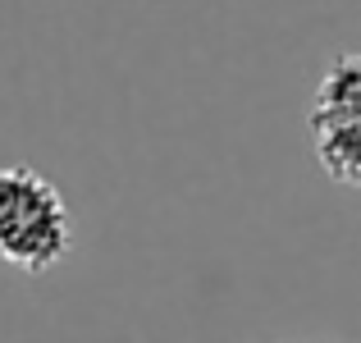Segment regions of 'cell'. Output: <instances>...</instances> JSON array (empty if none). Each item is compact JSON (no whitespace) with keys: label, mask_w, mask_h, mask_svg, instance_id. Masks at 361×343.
Segmentation results:
<instances>
[{"label":"cell","mask_w":361,"mask_h":343,"mask_svg":"<svg viewBox=\"0 0 361 343\" xmlns=\"http://www.w3.org/2000/svg\"><path fill=\"white\" fill-rule=\"evenodd\" d=\"M357 114H361V55H343L320 78L316 106H311V128H325V124H338V119H357Z\"/></svg>","instance_id":"cell-2"},{"label":"cell","mask_w":361,"mask_h":343,"mask_svg":"<svg viewBox=\"0 0 361 343\" xmlns=\"http://www.w3.org/2000/svg\"><path fill=\"white\" fill-rule=\"evenodd\" d=\"M73 252V215L60 188L32 165H0V261L46 275Z\"/></svg>","instance_id":"cell-1"}]
</instances>
